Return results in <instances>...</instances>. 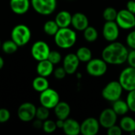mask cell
Here are the masks:
<instances>
[{
    "mask_svg": "<svg viewBox=\"0 0 135 135\" xmlns=\"http://www.w3.org/2000/svg\"><path fill=\"white\" fill-rule=\"evenodd\" d=\"M47 59L54 65L59 64L62 61V55L58 51H51Z\"/></svg>",
    "mask_w": 135,
    "mask_h": 135,
    "instance_id": "cell-33",
    "label": "cell"
},
{
    "mask_svg": "<svg viewBox=\"0 0 135 135\" xmlns=\"http://www.w3.org/2000/svg\"><path fill=\"white\" fill-rule=\"evenodd\" d=\"M80 60L78 58L76 54L70 53L66 55L62 62V66L65 69L67 74H74L77 72V70L79 66Z\"/></svg>",
    "mask_w": 135,
    "mask_h": 135,
    "instance_id": "cell-15",
    "label": "cell"
},
{
    "mask_svg": "<svg viewBox=\"0 0 135 135\" xmlns=\"http://www.w3.org/2000/svg\"><path fill=\"white\" fill-rule=\"evenodd\" d=\"M107 64L103 59H92L87 62L86 71L93 77H101L108 70Z\"/></svg>",
    "mask_w": 135,
    "mask_h": 135,
    "instance_id": "cell-6",
    "label": "cell"
},
{
    "mask_svg": "<svg viewBox=\"0 0 135 135\" xmlns=\"http://www.w3.org/2000/svg\"><path fill=\"white\" fill-rule=\"evenodd\" d=\"M127 9L131 12L132 13L135 14V1L134 0H130L127 3Z\"/></svg>",
    "mask_w": 135,
    "mask_h": 135,
    "instance_id": "cell-39",
    "label": "cell"
},
{
    "mask_svg": "<svg viewBox=\"0 0 135 135\" xmlns=\"http://www.w3.org/2000/svg\"><path fill=\"white\" fill-rule=\"evenodd\" d=\"M32 32L30 28L23 24L14 26L11 31V39L19 46L26 45L31 40Z\"/></svg>",
    "mask_w": 135,
    "mask_h": 135,
    "instance_id": "cell-3",
    "label": "cell"
},
{
    "mask_svg": "<svg viewBox=\"0 0 135 135\" xmlns=\"http://www.w3.org/2000/svg\"><path fill=\"white\" fill-rule=\"evenodd\" d=\"M76 55L79 59L80 62H88L92 59V51L86 47H81L78 49Z\"/></svg>",
    "mask_w": 135,
    "mask_h": 135,
    "instance_id": "cell-25",
    "label": "cell"
},
{
    "mask_svg": "<svg viewBox=\"0 0 135 135\" xmlns=\"http://www.w3.org/2000/svg\"><path fill=\"white\" fill-rule=\"evenodd\" d=\"M84 37L86 40V41L89 43L95 42L98 38V32L94 27L89 25L84 30Z\"/></svg>",
    "mask_w": 135,
    "mask_h": 135,
    "instance_id": "cell-28",
    "label": "cell"
},
{
    "mask_svg": "<svg viewBox=\"0 0 135 135\" xmlns=\"http://www.w3.org/2000/svg\"><path fill=\"white\" fill-rule=\"evenodd\" d=\"M54 71V64H52L48 59L39 61L36 66V72L38 75L47 78Z\"/></svg>",
    "mask_w": 135,
    "mask_h": 135,
    "instance_id": "cell-19",
    "label": "cell"
},
{
    "mask_svg": "<svg viewBox=\"0 0 135 135\" xmlns=\"http://www.w3.org/2000/svg\"><path fill=\"white\" fill-rule=\"evenodd\" d=\"M62 131L66 135H78L81 134V124L74 119L67 118L64 120Z\"/></svg>",
    "mask_w": 135,
    "mask_h": 135,
    "instance_id": "cell-18",
    "label": "cell"
},
{
    "mask_svg": "<svg viewBox=\"0 0 135 135\" xmlns=\"http://www.w3.org/2000/svg\"><path fill=\"white\" fill-rule=\"evenodd\" d=\"M3 66H4V60H3V59L0 56V70L3 67Z\"/></svg>",
    "mask_w": 135,
    "mask_h": 135,
    "instance_id": "cell-42",
    "label": "cell"
},
{
    "mask_svg": "<svg viewBox=\"0 0 135 135\" xmlns=\"http://www.w3.org/2000/svg\"><path fill=\"white\" fill-rule=\"evenodd\" d=\"M43 123H44V121L36 119L33 122V127H34L36 129H40V128L43 127Z\"/></svg>",
    "mask_w": 135,
    "mask_h": 135,
    "instance_id": "cell-40",
    "label": "cell"
},
{
    "mask_svg": "<svg viewBox=\"0 0 135 135\" xmlns=\"http://www.w3.org/2000/svg\"><path fill=\"white\" fill-rule=\"evenodd\" d=\"M112 109L118 115H126L129 111V107L127 103V101L122 100L120 99L112 102Z\"/></svg>",
    "mask_w": 135,
    "mask_h": 135,
    "instance_id": "cell-24",
    "label": "cell"
},
{
    "mask_svg": "<svg viewBox=\"0 0 135 135\" xmlns=\"http://www.w3.org/2000/svg\"><path fill=\"white\" fill-rule=\"evenodd\" d=\"M18 47L19 46L12 39L6 40L2 44V50L3 51L4 53L7 55H12L15 53L17 51Z\"/></svg>",
    "mask_w": 135,
    "mask_h": 135,
    "instance_id": "cell-27",
    "label": "cell"
},
{
    "mask_svg": "<svg viewBox=\"0 0 135 135\" xmlns=\"http://www.w3.org/2000/svg\"><path fill=\"white\" fill-rule=\"evenodd\" d=\"M36 107L31 102H25L21 104L17 110V116L22 122H31L36 118Z\"/></svg>",
    "mask_w": 135,
    "mask_h": 135,
    "instance_id": "cell-11",
    "label": "cell"
},
{
    "mask_svg": "<svg viewBox=\"0 0 135 135\" xmlns=\"http://www.w3.org/2000/svg\"><path fill=\"white\" fill-rule=\"evenodd\" d=\"M2 49V42H1V40H0V50Z\"/></svg>",
    "mask_w": 135,
    "mask_h": 135,
    "instance_id": "cell-43",
    "label": "cell"
},
{
    "mask_svg": "<svg viewBox=\"0 0 135 135\" xmlns=\"http://www.w3.org/2000/svg\"><path fill=\"white\" fill-rule=\"evenodd\" d=\"M50 51L51 50L48 44L43 40L35 42L31 47L32 56L37 62L47 59Z\"/></svg>",
    "mask_w": 135,
    "mask_h": 135,
    "instance_id": "cell-10",
    "label": "cell"
},
{
    "mask_svg": "<svg viewBox=\"0 0 135 135\" xmlns=\"http://www.w3.org/2000/svg\"><path fill=\"white\" fill-rule=\"evenodd\" d=\"M55 21L59 28H66L71 25L72 15L66 10H62L57 13Z\"/></svg>",
    "mask_w": 135,
    "mask_h": 135,
    "instance_id": "cell-21",
    "label": "cell"
},
{
    "mask_svg": "<svg viewBox=\"0 0 135 135\" xmlns=\"http://www.w3.org/2000/svg\"><path fill=\"white\" fill-rule=\"evenodd\" d=\"M55 123H56L57 128H59V129H62V127H63V125H64V120L58 119V120H57V121L55 122Z\"/></svg>",
    "mask_w": 135,
    "mask_h": 135,
    "instance_id": "cell-41",
    "label": "cell"
},
{
    "mask_svg": "<svg viewBox=\"0 0 135 135\" xmlns=\"http://www.w3.org/2000/svg\"><path fill=\"white\" fill-rule=\"evenodd\" d=\"M127 47L120 42H110L102 51V59L111 65H121L127 62L128 56Z\"/></svg>",
    "mask_w": 135,
    "mask_h": 135,
    "instance_id": "cell-1",
    "label": "cell"
},
{
    "mask_svg": "<svg viewBox=\"0 0 135 135\" xmlns=\"http://www.w3.org/2000/svg\"><path fill=\"white\" fill-rule=\"evenodd\" d=\"M59 27L57 25V23L55 22V21L54 20H49L47 21H46L44 25V32L51 36H54L56 32L59 31Z\"/></svg>",
    "mask_w": 135,
    "mask_h": 135,
    "instance_id": "cell-26",
    "label": "cell"
},
{
    "mask_svg": "<svg viewBox=\"0 0 135 135\" xmlns=\"http://www.w3.org/2000/svg\"><path fill=\"white\" fill-rule=\"evenodd\" d=\"M118 115L114 112L112 108H106L103 110L99 116V123L101 127L105 129L115 125L117 122Z\"/></svg>",
    "mask_w": 135,
    "mask_h": 135,
    "instance_id": "cell-13",
    "label": "cell"
},
{
    "mask_svg": "<svg viewBox=\"0 0 135 135\" xmlns=\"http://www.w3.org/2000/svg\"><path fill=\"white\" fill-rule=\"evenodd\" d=\"M53 74H54L55 78L56 79H58V80H62V79H63V78L66 77V75L67 74L66 72V70H65V69L63 68V66H62V67H58V68H56L55 70H54Z\"/></svg>",
    "mask_w": 135,
    "mask_h": 135,
    "instance_id": "cell-35",
    "label": "cell"
},
{
    "mask_svg": "<svg viewBox=\"0 0 135 135\" xmlns=\"http://www.w3.org/2000/svg\"><path fill=\"white\" fill-rule=\"evenodd\" d=\"M32 88L35 91L41 93L49 88V81L46 77L38 76L32 81Z\"/></svg>",
    "mask_w": 135,
    "mask_h": 135,
    "instance_id": "cell-22",
    "label": "cell"
},
{
    "mask_svg": "<svg viewBox=\"0 0 135 135\" xmlns=\"http://www.w3.org/2000/svg\"><path fill=\"white\" fill-rule=\"evenodd\" d=\"M59 101V95L58 92L53 89L48 88L40 93V103L44 107L52 109L58 104Z\"/></svg>",
    "mask_w": 135,
    "mask_h": 135,
    "instance_id": "cell-8",
    "label": "cell"
},
{
    "mask_svg": "<svg viewBox=\"0 0 135 135\" xmlns=\"http://www.w3.org/2000/svg\"><path fill=\"white\" fill-rule=\"evenodd\" d=\"M30 0H9V6L11 10L18 15L27 13L30 8Z\"/></svg>",
    "mask_w": 135,
    "mask_h": 135,
    "instance_id": "cell-16",
    "label": "cell"
},
{
    "mask_svg": "<svg viewBox=\"0 0 135 135\" xmlns=\"http://www.w3.org/2000/svg\"><path fill=\"white\" fill-rule=\"evenodd\" d=\"M127 46L131 48V49H135V30L131 32L127 36Z\"/></svg>",
    "mask_w": 135,
    "mask_h": 135,
    "instance_id": "cell-36",
    "label": "cell"
},
{
    "mask_svg": "<svg viewBox=\"0 0 135 135\" xmlns=\"http://www.w3.org/2000/svg\"><path fill=\"white\" fill-rule=\"evenodd\" d=\"M115 21L119 27L123 29L127 30L135 27V14L127 9H121L118 12Z\"/></svg>",
    "mask_w": 135,
    "mask_h": 135,
    "instance_id": "cell-9",
    "label": "cell"
},
{
    "mask_svg": "<svg viewBox=\"0 0 135 135\" xmlns=\"http://www.w3.org/2000/svg\"><path fill=\"white\" fill-rule=\"evenodd\" d=\"M127 62H128L130 66L135 68V49H132L131 51H129Z\"/></svg>",
    "mask_w": 135,
    "mask_h": 135,
    "instance_id": "cell-38",
    "label": "cell"
},
{
    "mask_svg": "<svg viewBox=\"0 0 135 135\" xmlns=\"http://www.w3.org/2000/svg\"><path fill=\"white\" fill-rule=\"evenodd\" d=\"M43 131L45 133L47 134H51L53 132H55L57 129V126L55 121L51 120V119H46L44 121L43 123V127H42Z\"/></svg>",
    "mask_w": 135,
    "mask_h": 135,
    "instance_id": "cell-31",
    "label": "cell"
},
{
    "mask_svg": "<svg viewBox=\"0 0 135 135\" xmlns=\"http://www.w3.org/2000/svg\"><path fill=\"white\" fill-rule=\"evenodd\" d=\"M54 112L57 119L65 120L69 117L70 114V107L66 102L59 101L58 104L54 108Z\"/></svg>",
    "mask_w": 135,
    "mask_h": 135,
    "instance_id": "cell-20",
    "label": "cell"
},
{
    "mask_svg": "<svg viewBox=\"0 0 135 135\" xmlns=\"http://www.w3.org/2000/svg\"><path fill=\"white\" fill-rule=\"evenodd\" d=\"M119 127L123 131L131 133L135 131V119L130 116H124L121 119L119 123Z\"/></svg>",
    "mask_w": 135,
    "mask_h": 135,
    "instance_id": "cell-23",
    "label": "cell"
},
{
    "mask_svg": "<svg viewBox=\"0 0 135 135\" xmlns=\"http://www.w3.org/2000/svg\"><path fill=\"white\" fill-rule=\"evenodd\" d=\"M49 110H50L49 108L41 105L40 107L36 108V118L40 119V120H42V121H44V120L47 119L49 115H50V111Z\"/></svg>",
    "mask_w": 135,
    "mask_h": 135,
    "instance_id": "cell-30",
    "label": "cell"
},
{
    "mask_svg": "<svg viewBox=\"0 0 135 135\" xmlns=\"http://www.w3.org/2000/svg\"><path fill=\"white\" fill-rule=\"evenodd\" d=\"M10 118V112L8 109L1 108H0V123H6Z\"/></svg>",
    "mask_w": 135,
    "mask_h": 135,
    "instance_id": "cell-34",
    "label": "cell"
},
{
    "mask_svg": "<svg viewBox=\"0 0 135 135\" xmlns=\"http://www.w3.org/2000/svg\"><path fill=\"white\" fill-rule=\"evenodd\" d=\"M107 130V134L108 135H121L123 133V130L121 129V127L117 125H114Z\"/></svg>",
    "mask_w": 135,
    "mask_h": 135,
    "instance_id": "cell-37",
    "label": "cell"
},
{
    "mask_svg": "<svg viewBox=\"0 0 135 135\" xmlns=\"http://www.w3.org/2000/svg\"><path fill=\"white\" fill-rule=\"evenodd\" d=\"M71 25L78 31H84L89 26V19L83 13H75L72 15Z\"/></svg>",
    "mask_w": 135,
    "mask_h": 135,
    "instance_id": "cell-17",
    "label": "cell"
},
{
    "mask_svg": "<svg viewBox=\"0 0 135 135\" xmlns=\"http://www.w3.org/2000/svg\"><path fill=\"white\" fill-rule=\"evenodd\" d=\"M119 81L123 89L126 91L135 89V68L128 66L122 70L119 74Z\"/></svg>",
    "mask_w": 135,
    "mask_h": 135,
    "instance_id": "cell-7",
    "label": "cell"
},
{
    "mask_svg": "<svg viewBox=\"0 0 135 135\" xmlns=\"http://www.w3.org/2000/svg\"><path fill=\"white\" fill-rule=\"evenodd\" d=\"M56 45L62 49H69L72 47L77 40V34L74 30L66 28H59V31L54 36Z\"/></svg>",
    "mask_w": 135,
    "mask_h": 135,
    "instance_id": "cell-2",
    "label": "cell"
},
{
    "mask_svg": "<svg viewBox=\"0 0 135 135\" xmlns=\"http://www.w3.org/2000/svg\"><path fill=\"white\" fill-rule=\"evenodd\" d=\"M126 101L128 104L130 111L135 112V89L129 91Z\"/></svg>",
    "mask_w": 135,
    "mask_h": 135,
    "instance_id": "cell-32",
    "label": "cell"
},
{
    "mask_svg": "<svg viewBox=\"0 0 135 135\" xmlns=\"http://www.w3.org/2000/svg\"><path fill=\"white\" fill-rule=\"evenodd\" d=\"M118 11L114 7H107L103 12V17L106 21H115Z\"/></svg>",
    "mask_w": 135,
    "mask_h": 135,
    "instance_id": "cell-29",
    "label": "cell"
},
{
    "mask_svg": "<svg viewBox=\"0 0 135 135\" xmlns=\"http://www.w3.org/2000/svg\"><path fill=\"white\" fill-rule=\"evenodd\" d=\"M31 6L37 13L50 15L57 7V0H31Z\"/></svg>",
    "mask_w": 135,
    "mask_h": 135,
    "instance_id": "cell-5",
    "label": "cell"
},
{
    "mask_svg": "<svg viewBox=\"0 0 135 135\" xmlns=\"http://www.w3.org/2000/svg\"><path fill=\"white\" fill-rule=\"evenodd\" d=\"M100 124L95 118H87L81 123V134L83 135H96L100 131Z\"/></svg>",
    "mask_w": 135,
    "mask_h": 135,
    "instance_id": "cell-14",
    "label": "cell"
},
{
    "mask_svg": "<svg viewBox=\"0 0 135 135\" xmlns=\"http://www.w3.org/2000/svg\"><path fill=\"white\" fill-rule=\"evenodd\" d=\"M119 36V27L116 21H106L103 27V36L108 42L115 41Z\"/></svg>",
    "mask_w": 135,
    "mask_h": 135,
    "instance_id": "cell-12",
    "label": "cell"
},
{
    "mask_svg": "<svg viewBox=\"0 0 135 135\" xmlns=\"http://www.w3.org/2000/svg\"><path fill=\"white\" fill-rule=\"evenodd\" d=\"M123 87L119 81H112L108 83L102 90V97L108 101L114 102L120 99L123 93Z\"/></svg>",
    "mask_w": 135,
    "mask_h": 135,
    "instance_id": "cell-4",
    "label": "cell"
}]
</instances>
